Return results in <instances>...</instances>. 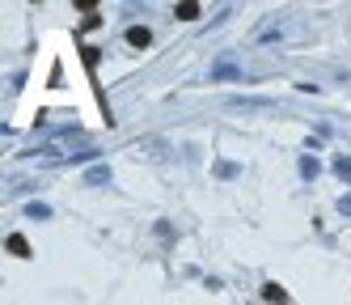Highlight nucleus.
Instances as JSON below:
<instances>
[{"instance_id":"nucleus-1","label":"nucleus","mask_w":351,"mask_h":305,"mask_svg":"<svg viewBox=\"0 0 351 305\" xmlns=\"http://www.w3.org/2000/svg\"><path fill=\"white\" fill-rule=\"evenodd\" d=\"M5 250L9 254H17V259H30V242L21 238V234H9V242H5Z\"/></svg>"},{"instance_id":"nucleus-2","label":"nucleus","mask_w":351,"mask_h":305,"mask_svg":"<svg viewBox=\"0 0 351 305\" xmlns=\"http://www.w3.org/2000/svg\"><path fill=\"white\" fill-rule=\"evenodd\" d=\"M128 43H132V47H148V43H153V34H148L144 25H132V30H128Z\"/></svg>"},{"instance_id":"nucleus-3","label":"nucleus","mask_w":351,"mask_h":305,"mask_svg":"<svg viewBox=\"0 0 351 305\" xmlns=\"http://www.w3.org/2000/svg\"><path fill=\"white\" fill-rule=\"evenodd\" d=\"M263 297H267V305H284V301H288V293H284L280 284H267V289H263Z\"/></svg>"},{"instance_id":"nucleus-4","label":"nucleus","mask_w":351,"mask_h":305,"mask_svg":"<svg viewBox=\"0 0 351 305\" xmlns=\"http://www.w3.org/2000/svg\"><path fill=\"white\" fill-rule=\"evenodd\" d=\"M173 13H178L182 21H191V17H199V5H195V0H186V5H178V9H173Z\"/></svg>"},{"instance_id":"nucleus-5","label":"nucleus","mask_w":351,"mask_h":305,"mask_svg":"<svg viewBox=\"0 0 351 305\" xmlns=\"http://www.w3.org/2000/svg\"><path fill=\"white\" fill-rule=\"evenodd\" d=\"M339 208H343V212L351 216V195H343V199H339Z\"/></svg>"}]
</instances>
